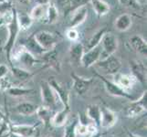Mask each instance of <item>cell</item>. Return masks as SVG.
Returning a JSON list of instances; mask_svg holds the SVG:
<instances>
[{"mask_svg":"<svg viewBox=\"0 0 147 137\" xmlns=\"http://www.w3.org/2000/svg\"><path fill=\"white\" fill-rule=\"evenodd\" d=\"M7 137H19V136H18V135H16V134H14L9 133V134H7Z\"/></svg>","mask_w":147,"mask_h":137,"instance_id":"obj_42","label":"cell"},{"mask_svg":"<svg viewBox=\"0 0 147 137\" xmlns=\"http://www.w3.org/2000/svg\"><path fill=\"white\" fill-rule=\"evenodd\" d=\"M6 2H7V0H0V4H4Z\"/></svg>","mask_w":147,"mask_h":137,"instance_id":"obj_43","label":"cell"},{"mask_svg":"<svg viewBox=\"0 0 147 137\" xmlns=\"http://www.w3.org/2000/svg\"><path fill=\"white\" fill-rule=\"evenodd\" d=\"M127 134H128V137H141V136L135 134L134 133H131V132H129V131L127 132Z\"/></svg>","mask_w":147,"mask_h":137,"instance_id":"obj_41","label":"cell"},{"mask_svg":"<svg viewBox=\"0 0 147 137\" xmlns=\"http://www.w3.org/2000/svg\"><path fill=\"white\" fill-rule=\"evenodd\" d=\"M8 30V38L6 42V45L4 46V50L6 52L7 59L9 61L10 60V54H11L12 49L15 48L18 33L20 32V28L18 24V11L17 9L13 7V18L10 20V22L7 25Z\"/></svg>","mask_w":147,"mask_h":137,"instance_id":"obj_1","label":"cell"},{"mask_svg":"<svg viewBox=\"0 0 147 137\" xmlns=\"http://www.w3.org/2000/svg\"><path fill=\"white\" fill-rule=\"evenodd\" d=\"M0 16H1V14H0Z\"/></svg>","mask_w":147,"mask_h":137,"instance_id":"obj_46","label":"cell"},{"mask_svg":"<svg viewBox=\"0 0 147 137\" xmlns=\"http://www.w3.org/2000/svg\"><path fill=\"white\" fill-rule=\"evenodd\" d=\"M36 114L38 115L39 120L43 123L45 127H48V126L50 124V121H51L52 116L54 113H52V109L41 105V106H38V107Z\"/></svg>","mask_w":147,"mask_h":137,"instance_id":"obj_25","label":"cell"},{"mask_svg":"<svg viewBox=\"0 0 147 137\" xmlns=\"http://www.w3.org/2000/svg\"><path fill=\"white\" fill-rule=\"evenodd\" d=\"M13 86L11 80H10L7 76L2 79H0V91L1 92H7L9 88Z\"/></svg>","mask_w":147,"mask_h":137,"instance_id":"obj_34","label":"cell"},{"mask_svg":"<svg viewBox=\"0 0 147 137\" xmlns=\"http://www.w3.org/2000/svg\"><path fill=\"white\" fill-rule=\"evenodd\" d=\"M120 4L123 7H131V8H138L139 6L135 3L134 0H119Z\"/></svg>","mask_w":147,"mask_h":137,"instance_id":"obj_35","label":"cell"},{"mask_svg":"<svg viewBox=\"0 0 147 137\" xmlns=\"http://www.w3.org/2000/svg\"><path fill=\"white\" fill-rule=\"evenodd\" d=\"M9 133L16 134L19 137H38L39 131L38 125L17 124H9Z\"/></svg>","mask_w":147,"mask_h":137,"instance_id":"obj_6","label":"cell"},{"mask_svg":"<svg viewBox=\"0 0 147 137\" xmlns=\"http://www.w3.org/2000/svg\"></svg>","mask_w":147,"mask_h":137,"instance_id":"obj_47","label":"cell"},{"mask_svg":"<svg viewBox=\"0 0 147 137\" xmlns=\"http://www.w3.org/2000/svg\"><path fill=\"white\" fill-rule=\"evenodd\" d=\"M146 110H147V91L145 90L138 100L131 101L130 105L126 108L125 113L127 117L134 118L146 113Z\"/></svg>","mask_w":147,"mask_h":137,"instance_id":"obj_5","label":"cell"},{"mask_svg":"<svg viewBox=\"0 0 147 137\" xmlns=\"http://www.w3.org/2000/svg\"><path fill=\"white\" fill-rule=\"evenodd\" d=\"M134 1L139 7H144L146 5V0H134Z\"/></svg>","mask_w":147,"mask_h":137,"instance_id":"obj_38","label":"cell"},{"mask_svg":"<svg viewBox=\"0 0 147 137\" xmlns=\"http://www.w3.org/2000/svg\"><path fill=\"white\" fill-rule=\"evenodd\" d=\"M49 84L50 85L57 96V98L61 101L64 108H70L69 105V90L67 86L60 84L55 79H50L49 80Z\"/></svg>","mask_w":147,"mask_h":137,"instance_id":"obj_10","label":"cell"},{"mask_svg":"<svg viewBox=\"0 0 147 137\" xmlns=\"http://www.w3.org/2000/svg\"><path fill=\"white\" fill-rule=\"evenodd\" d=\"M90 3L92 4L93 10L99 18L107 15L110 11V5L104 0H90Z\"/></svg>","mask_w":147,"mask_h":137,"instance_id":"obj_26","label":"cell"},{"mask_svg":"<svg viewBox=\"0 0 147 137\" xmlns=\"http://www.w3.org/2000/svg\"><path fill=\"white\" fill-rule=\"evenodd\" d=\"M118 38H116L111 32H106L100 41L101 47V56L104 55L105 57L110 55H113L116 50L118 49ZM104 57V58H105Z\"/></svg>","mask_w":147,"mask_h":137,"instance_id":"obj_8","label":"cell"},{"mask_svg":"<svg viewBox=\"0 0 147 137\" xmlns=\"http://www.w3.org/2000/svg\"><path fill=\"white\" fill-rule=\"evenodd\" d=\"M35 38L38 41V43L46 51L55 49L57 44L61 39L60 36L57 33L49 32L47 30H40L37 33H34Z\"/></svg>","mask_w":147,"mask_h":137,"instance_id":"obj_2","label":"cell"},{"mask_svg":"<svg viewBox=\"0 0 147 137\" xmlns=\"http://www.w3.org/2000/svg\"><path fill=\"white\" fill-rule=\"evenodd\" d=\"M106 137H119V136H113L111 135V136H106Z\"/></svg>","mask_w":147,"mask_h":137,"instance_id":"obj_44","label":"cell"},{"mask_svg":"<svg viewBox=\"0 0 147 137\" xmlns=\"http://www.w3.org/2000/svg\"><path fill=\"white\" fill-rule=\"evenodd\" d=\"M36 5H49L50 3V0H35Z\"/></svg>","mask_w":147,"mask_h":137,"instance_id":"obj_37","label":"cell"},{"mask_svg":"<svg viewBox=\"0 0 147 137\" xmlns=\"http://www.w3.org/2000/svg\"><path fill=\"white\" fill-rule=\"evenodd\" d=\"M59 19V10L53 3H49L47 7V14L45 18V24H54Z\"/></svg>","mask_w":147,"mask_h":137,"instance_id":"obj_28","label":"cell"},{"mask_svg":"<svg viewBox=\"0 0 147 137\" xmlns=\"http://www.w3.org/2000/svg\"><path fill=\"white\" fill-rule=\"evenodd\" d=\"M21 45L26 49V50H28L29 53L34 55L35 57H38V56L40 57V56H42L45 52H46V50H45L43 48H41V46L38 43L36 38H35L34 34L30 35L28 38L25 39L23 43H21Z\"/></svg>","mask_w":147,"mask_h":137,"instance_id":"obj_18","label":"cell"},{"mask_svg":"<svg viewBox=\"0 0 147 137\" xmlns=\"http://www.w3.org/2000/svg\"><path fill=\"white\" fill-rule=\"evenodd\" d=\"M34 91L33 89H28L24 87H20V86H12L11 88H9L7 92L8 95L12 96V97H23L28 94H31Z\"/></svg>","mask_w":147,"mask_h":137,"instance_id":"obj_31","label":"cell"},{"mask_svg":"<svg viewBox=\"0 0 147 137\" xmlns=\"http://www.w3.org/2000/svg\"><path fill=\"white\" fill-rule=\"evenodd\" d=\"M40 94H41L43 106L50 109L55 107L58 98L48 82H42L40 83Z\"/></svg>","mask_w":147,"mask_h":137,"instance_id":"obj_11","label":"cell"},{"mask_svg":"<svg viewBox=\"0 0 147 137\" xmlns=\"http://www.w3.org/2000/svg\"><path fill=\"white\" fill-rule=\"evenodd\" d=\"M48 5H36L30 12V18L32 20H41L46 18Z\"/></svg>","mask_w":147,"mask_h":137,"instance_id":"obj_29","label":"cell"},{"mask_svg":"<svg viewBox=\"0 0 147 137\" xmlns=\"http://www.w3.org/2000/svg\"><path fill=\"white\" fill-rule=\"evenodd\" d=\"M70 77H71L73 80V84H72L73 90L80 96H82L87 92L89 89L90 88V86H92V84L94 82V79H95V78H84L76 74L75 72L70 73Z\"/></svg>","mask_w":147,"mask_h":137,"instance_id":"obj_7","label":"cell"},{"mask_svg":"<svg viewBox=\"0 0 147 137\" xmlns=\"http://www.w3.org/2000/svg\"><path fill=\"white\" fill-rule=\"evenodd\" d=\"M7 118H6V116H5L1 111H0V128H1V126H2V124H4V121H5V120H6Z\"/></svg>","mask_w":147,"mask_h":137,"instance_id":"obj_39","label":"cell"},{"mask_svg":"<svg viewBox=\"0 0 147 137\" xmlns=\"http://www.w3.org/2000/svg\"><path fill=\"white\" fill-rule=\"evenodd\" d=\"M107 32V28H100L98 31H96L92 37H90L87 41H86L83 44V47H84V50L87 51V50H90L93 48H96L97 46L100 45V41L102 39L104 34Z\"/></svg>","mask_w":147,"mask_h":137,"instance_id":"obj_21","label":"cell"},{"mask_svg":"<svg viewBox=\"0 0 147 137\" xmlns=\"http://www.w3.org/2000/svg\"><path fill=\"white\" fill-rule=\"evenodd\" d=\"M78 124L77 120H73L71 123L66 125L65 130H64V136L63 137H76V133H75V128L76 125Z\"/></svg>","mask_w":147,"mask_h":137,"instance_id":"obj_32","label":"cell"},{"mask_svg":"<svg viewBox=\"0 0 147 137\" xmlns=\"http://www.w3.org/2000/svg\"><path fill=\"white\" fill-rule=\"evenodd\" d=\"M69 14L70 17L68 22V27L69 28H75L82 25L87 18L88 8L86 6H82L74 9Z\"/></svg>","mask_w":147,"mask_h":137,"instance_id":"obj_14","label":"cell"},{"mask_svg":"<svg viewBox=\"0 0 147 137\" xmlns=\"http://www.w3.org/2000/svg\"><path fill=\"white\" fill-rule=\"evenodd\" d=\"M18 2H19L20 4H23V5H26V6H28V5L30 4V0H17Z\"/></svg>","mask_w":147,"mask_h":137,"instance_id":"obj_40","label":"cell"},{"mask_svg":"<svg viewBox=\"0 0 147 137\" xmlns=\"http://www.w3.org/2000/svg\"><path fill=\"white\" fill-rule=\"evenodd\" d=\"M40 57H41L40 59L41 64H43L45 67L52 69L56 72H60L61 64H60V60L59 58V52L56 50V48L48 50Z\"/></svg>","mask_w":147,"mask_h":137,"instance_id":"obj_9","label":"cell"},{"mask_svg":"<svg viewBox=\"0 0 147 137\" xmlns=\"http://www.w3.org/2000/svg\"><path fill=\"white\" fill-rule=\"evenodd\" d=\"M129 44L136 53L146 57L147 55V43L146 40L142 38L140 35H134L129 40Z\"/></svg>","mask_w":147,"mask_h":137,"instance_id":"obj_19","label":"cell"},{"mask_svg":"<svg viewBox=\"0 0 147 137\" xmlns=\"http://www.w3.org/2000/svg\"><path fill=\"white\" fill-rule=\"evenodd\" d=\"M70 113V108H63L53 114L50 124L54 127H62L68 123L69 114Z\"/></svg>","mask_w":147,"mask_h":137,"instance_id":"obj_20","label":"cell"},{"mask_svg":"<svg viewBox=\"0 0 147 137\" xmlns=\"http://www.w3.org/2000/svg\"><path fill=\"white\" fill-rule=\"evenodd\" d=\"M117 114L108 107H100V118L99 128L110 129L117 123Z\"/></svg>","mask_w":147,"mask_h":137,"instance_id":"obj_13","label":"cell"},{"mask_svg":"<svg viewBox=\"0 0 147 137\" xmlns=\"http://www.w3.org/2000/svg\"><path fill=\"white\" fill-rule=\"evenodd\" d=\"M113 76V82L116 83L120 88L128 91L129 90L133 89L134 85L137 83V80L131 74H123V73H116Z\"/></svg>","mask_w":147,"mask_h":137,"instance_id":"obj_16","label":"cell"},{"mask_svg":"<svg viewBox=\"0 0 147 137\" xmlns=\"http://www.w3.org/2000/svg\"><path fill=\"white\" fill-rule=\"evenodd\" d=\"M9 72H10V69L8 68V66L5 64H0V79L7 76Z\"/></svg>","mask_w":147,"mask_h":137,"instance_id":"obj_36","label":"cell"},{"mask_svg":"<svg viewBox=\"0 0 147 137\" xmlns=\"http://www.w3.org/2000/svg\"><path fill=\"white\" fill-rule=\"evenodd\" d=\"M131 25H133V18H131V16L126 13L120 15V16L115 19V22H114L115 28L120 32L127 31L131 27Z\"/></svg>","mask_w":147,"mask_h":137,"instance_id":"obj_22","label":"cell"},{"mask_svg":"<svg viewBox=\"0 0 147 137\" xmlns=\"http://www.w3.org/2000/svg\"><path fill=\"white\" fill-rule=\"evenodd\" d=\"M18 27L20 28V31H25V30H28L31 25L33 24V20L30 18L29 15L28 14H24V13H18Z\"/></svg>","mask_w":147,"mask_h":137,"instance_id":"obj_30","label":"cell"},{"mask_svg":"<svg viewBox=\"0 0 147 137\" xmlns=\"http://www.w3.org/2000/svg\"><path fill=\"white\" fill-rule=\"evenodd\" d=\"M100 59H101V47L100 45H99L96 48L87 50V51H84L83 56L82 58V61H80V65L86 69H89L94 66Z\"/></svg>","mask_w":147,"mask_h":137,"instance_id":"obj_12","label":"cell"},{"mask_svg":"<svg viewBox=\"0 0 147 137\" xmlns=\"http://www.w3.org/2000/svg\"><path fill=\"white\" fill-rule=\"evenodd\" d=\"M130 68L131 75L136 79L137 82L142 84L146 83V64L140 59L130 60Z\"/></svg>","mask_w":147,"mask_h":137,"instance_id":"obj_15","label":"cell"},{"mask_svg":"<svg viewBox=\"0 0 147 137\" xmlns=\"http://www.w3.org/2000/svg\"><path fill=\"white\" fill-rule=\"evenodd\" d=\"M95 65H97L98 68L102 70L105 74L114 75L120 72V70L121 68V61L119 58H117L113 54L100 59Z\"/></svg>","mask_w":147,"mask_h":137,"instance_id":"obj_4","label":"cell"},{"mask_svg":"<svg viewBox=\"0 0 147 137\" xmlns=\"http://www.w3.org/2000/svg\"><path fill=\"white\" fill-rule=\"evenodd\" d=\"M66 37L71 42H76L79 41L80 33L76 28H68L67 31H66Z\"/></svg>","mask_w":147,"mask_h":137,"instance_id":"obj_33","label":"cell"},{"mask_svg":"<svg viewBox=\"0 0 147 137\" xmlns=\"http://www.w3.org/2000/svg\"><path fill=\"white\" fill-rule=\"evenodd\" d=\"M38 107V105L29 103V101H23V103H18L16 107H15V110H16L17 113L20 115L30 116L36 113Z\"/></svg>","mask_w":147,"mask_h":137,"instance_id":"obj_24","label":"cell"},{"mask_svg":"<svg viewBox=\"0 0 147 137\" xmlns=\"http://www.w3.org/2000/svg\"><path fill=\"white\" fill-rule=\"evenodd\" d=\"M0 50H1V48H0Z\"/></svg>","mask_w":147,"mask_h":137,"instance_id":"obj_45","label":"cell"},{"mask_svg":"<svg viewBox=\"0 0 147 137\" xmlns=\"http://www.w3.org/2000/svg\"><path fill=\"white\" fill-rule=\"evenodd\" d=\"M84 51L85 50L83 47V43L80 41L72 42L69 50V59L70 64L73 66H77V67L80 66Z\"/></svg>","mask_w":147,"mask_h":137,"instance_id":"obj_17","label":"cell"},{"mask_svg":"<svg viewBox=\"0 0 147 137\" xmlns=\"http://www.w3.org/2000/svg\"><path fill=\"white\" fill-rule=\"evenodd\" d=\"M93 74L97 78L100 79V80L102 82V83L104 85V88H105L106 91H107L110 95L113 96V97L123 98V99H128L131 101H134L133 96L131 95V93H129L128 91H125L124 90L120 88L117 84L113 82V80H108L107 78H105L102 74L98 73L97 72H93Z\"/></svg>","mask_w":147,"mask_h":137,"instance_id":"obj_3","label":"cell"},{"mask_svg":"<svg viewBox=\"0 0 147 137\" xmlns=\"http://www.w3.org/2000/svg\"><path fill=\"white\" fill-rule=\"evenodd\" d=\"M88 118L92 120V121L99 127L100 118V107L97 104H90L86 111Z\"/></svg>","mask_w":147,"mask_h":137,"instance_id":"obj_27","label":"cell"},{"mask_svg":"<svg viewBox=\"0 0 147 137\" xmlns=\"http://www.w3.org/2000/svg\"><path fill=\"white\" fill-rule=\"evenodd\" d=\"M10 72H11L13 77L18 80H20V82H27V80L31 79L34 75L28 70L18 67L16 65H11Z\"/></svg>","mask_w":147,"mask_h":137,"instance_id":"obj_23","label":"cell"}]
</instances>
